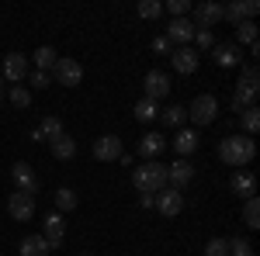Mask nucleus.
Segmentation results:
<instances>
[{
	"label": "nucleus",
	"instance_id": "8",
	"mask_svg": "<svg viewBox=\"0 0 260 256\" xmlns=\"http://www.w3.org/2000/svg\"><path fill=\"white\" fill-rule=\"evenodd\" d=\"M191 180H194V163H191V159H177V163H170V166H167V187L184 191Z\"/></svg>",
	"mask_w": 260,
	"mask_h": 256
},
{
	"label": "nucleus",
	"instance_id": "15",
	"mask_svg": "<svg viewBox=\"0 0 260 256\" xmlns=\"http://www.w3.org/2000/svg\"><path fill=\"white\" fill-rule=\"evenodd\" d=\"M167 42L170 45H191L194 42V24L187 18H174L167 24Z\"/></svg>",
	"mask_w": 260,
	"mask_h": 256
},
{
	"label": "nucleus",
	"instance_id": "1",
	"mask_svg": "<svg viewBox=\"0 0 260 256\" xmlns=\"http://www.w3.org/2000/svg\"><path fill=\"white\" fill-rule=\"evenodd\" d=\"M253 156H257V145H253L250 135H225L219 142V159L225 163V166L243 170L246 163H253Z\"/></svg>",
	"mask_w": 260,
	"mask_h": 256
},
{
	"label": "nucleus",
	"instance_id": "26",
	"mask_svg": "<svg viewBox=\"0 0 260 256\" xmlns=\"http://www.w3.org/2000/svg\"><path fill=\"white\" fill-rule=\"evenodd\" d=\"M56 59H59V56H56V49H52V45H42V49H35V66H39L42 73H49V69L56 66Z\"/></svg>",
	"mask_w": 260,
	"mask_h": 256
},
{
	"label": "nucleus",
	"instance_id": "23",
	"mask_svg": "<svg viewBox=\"0 0 260 256\" xmlns=\"http://www.w3.org/2000/svg\"><path fill=\"white\" fill-rule=\"evenodd\" d=\"M49 145H52V156L56 159H73L77 156V138L73 135H59V138H52Z\"/></svg>",
	"mask_w": 260,
	"mask_h": 256
},
{
	"label": "nucleus",
	"instance_id": "38",
	"mask_svg": "<svg viewBox=\"0 0 260 256\" xmlns=\"http://www.w3.org/2000/svg\"><path fill=\"white\" fill-rule=\"evenodd\" d=\"M194 45L198 49H215V35L212 31H194Z\"/></svg>",
	"mask_w": 260,
	"mask_h": 256
},
{
	"label": "nucleus",
	"instance_id": "19",
	"mask_svg": "<svg viewBox=\"0 0 260 256\" xmlns=\"http://www.w3.org/2000/svg\"><path fill=\"white\" fill-rule=\"evenodd\" d=\"M163 149H167V138H163L160 132H146V135L139 138V156L142 159H160Z\"/></svg>",
	"mask_w": 260,
	"mask_h": 256
},
{
	"label": "nucleus",
	"instance_id": "29",
	"mask_svg": "<svg viewBox=\"0 0 260 256\" xmlns=\"http://www.w3.org/2000/svg\"><path fill=\"white\" fill-rule=\"evenodd\" d=\"M163 125H170V128H180L184 125V118H187V111L180 107V104H174V107H167V111H160Z\"/></svg>",
	"mask_w": 260,
	"mask_h": 256
},
{
	"label": "nucleus",
	"instance_id": "18",
	"mask_svg": "<svg viewBox=\"0 0 260 256\" xmlns=\"http://www.w3.org/2000/svg\"><path fill=\"white\" fill-rule=\"evenodd\" d=\"M229 187H233V194H240V197H257V177L250 170H236L233 180H229Z\"/></svg>",
	"mask_w": 260,
	"mask_h": 256
},
{
	"label": "nucleus",
	"instance_id": "4",
	"mask_svg": "<svg viewBox=\"0 0 260 256\" xmlns=\"http://www.w3.org/2000/svg\"><path fill=\"white\" fill-rule=\"evenodd\" d=\"M187 118L194 121L198 128L212 125V121L219 118V100H215V94H198V97L191 100V107H187Z\"/></svg>",
	"mask_w": 260,
	"mask_h": 256
},
{
	"label": "nucleus",
	"instance_id": "16",
	"mask_svg": "<svg viewBox=\"0 0 260 256\" xmlns=\"http://www.w3.org/2000/svg\"><path fill=\"white\" fill-rule=\"evenodd\" d=\"M42 239L49 242V249H59L62 239H66V222H62L59 211H52V215L45 218V232H42Z\"/></svg>",
	"mask_w": 260,
	"mask_h": 256
},
{
	"label": "nucleus",
	"instance_id": "24",
	"mask_svg": "<svg viewBox=\"0 0 260 256\" xmlns=\"http://www.w3.org/2000/svg\"><path fill=\"white\" fill-rule=\"evenodd\" d=\"M39 135L42 138H59V135H66V128H62V118H56V115H49V118H42V125H39Z\"/></svg>",
	"mask_w": 260,
	"mask_h": 256
},
{
	"label": "nucleus",
	"instance_id": "32",
	"mask_svg": "<svg viewBox=\"0 0 260 256\" xmlns=\"http://www.w3.org/2000/svg\"><path fill=\"white\" fill-rule=\"evenodd\" d=\"M160 14H163L160 0H142V4H139V18L142 21H160Z\"/></svg>",
	"mask_w": 260,
	"mask_h": 256
},
{
	"label": "nucleus",
	"instance_id": "13",
	"mask_svg": "<svg viewBox=\"0 0 260 256\" xmlns=\"http://www.w3.org/2000/svg\"><path fill=\"white\" fill-rule=\"evenodd\" d=\"M0 77L11 80V83L18 87L21 80L28 77V56H24V52H11V56H4V69H0Z\"/></svg>",
	"mask_w": 260,
	"mask_h": 256
},
{
	"label": "nucleus",
	"instance_id": "44",
	"mask_svg": "<svg viewBox=\"0 0 260 256\" xmlns=\"http://www.w3.org/2000/svg\"><path fill=\"white\" fill-rule=\"evenodd\" d=\"M0 256H4V253H0Z\"/></svg>",
	"mask_w": 260,
	"mask_h": 256
},
{
	"label": "nucleus",
	"instance_id": "41",
	"mask_svg": "<svg viewBox=\"0 0 260 256\" xmlns=\"http://www.w3.org/2000/svg\"><path fill=\"white\" fill-rule=\"evenodd\" d=\"M139 204L142 208H153V194H139Z\"/></svg>",
	"mask_w": 260,
	"mask_h": 256
},
{
	"label": "nucleus",
	"instance_id": "22",
	"mask_svg": "<svg viewBox=\"0 0 260 256\" xmlns=\"http://www.w3.org/2000/svg\"><path fill=\"white\" fill-rule=\"evenodd\" d=\"M18 253L21 256H49L52 249H49V242H45L42 236H24L21 246H18Z\"/></svg>",
	"mask_w": 260,
	"mask_h": 256
},
{
	"label": "nucleus",
	"instance_id": "12",
	"mask_svg": "<svg viewBox=\"0 0 260 256\" xmlns=\"http://www.w3.org/2000/svg\"><path fill=\"white\" fill-rule=\"evenodd\" d=\"M94 159H101V163H118V156L125 153L121 149V138L118 135H101V138H94Z\"/></svg>",
	"mask_w": 260,
	"mask_h": 256
},
{
	"label": "nucleus",
	"instance_id": "33",
	"mask_svg": "<svg viewBox=\"0 0 260 256\" xmlns=\"http://www.w3.org/2000/svg\"><path fill=\"white\" fill-rule=\"evenodd\" d=\"M7 100H11L14 107H28V104H31V94L18 83V87H11V90H7Z\"/></svg>",
	"mask_w": 260,
	"mask_h": 256
},
{
	"label": "nucleus",
	"instance_id": "35",
	"mask_svg": "<svg viewBox=\"0 0 260 256\" xmlns=\"http://www.w3.org/2000/svg\"><path fill=\"white\" fill-rule=\"evenodd\" d=\"M205 256H229V239H208Z\"/></svg>",
	"mask_w": 260,
	"mask_h": 256
},
{
	"label": "nucleus",
	"instance_id": "20",
	"mask_svg": "<svg viewBox=\"0 0 260 256\" xmlns=\"http://www.w3.org/2000/svg\"><path fill=\"white\" fill-rule=\"evenodd\" d=\"M212 52H215V56H212V59L219 62L222 69H233V66H240V45H233V42H222V45H215V49H212Z\"/></svg>",
	"mask_w": 260,
	"mask_h": 256
},
{
	"label": "nucleus",
	"instance_id": "39",
	"mask_svg": "<svg viewBox=\"0 0 260 256\" xmlns=\"http://www.w3.org/2000/svg\"><path fill=\"white\" fill-rule=\"evenodd\" d=\"M170 49H174V45L167 42V35H156V39H153V52H156V56H170Z\"/></svg>",
	"mask_w": 260,
	"mask_h": 256
},
{
	"label": "nucleus",
	"instance_id": "36",
	"mask_svg": "<svg viewBox=\"0 0 260 256\" xmlns=\"http://www.w3.org/2000/svg\"><path fill=\"white\" fill-rule=\"evenodd\" d=\"M191 7H194L191 0H170V4H167V11H170L174 18H187V14H191Z\"/></svg>",
	"mask_w": 260,
	"mask_h": 256
},
{
	"label": "nucleus",
	"instance_id": "40",
	"mask_svg": "<svg viewBox=\"0 0 260 256\" xmlns=\"http://www.w3.org/2000/svg\"><path fill=\"white\" fill-rule=\"evenodd\" d=\"M240 83H257V66H253V62H250V66H243Z\"/></svg>",
	"mask_w": 260,
	"mask_h": 256
},
{
	"label": "nucleus",
	"instance_id": "43",
	"mask_svg": "<svg viewBox=\"0 0 260 256\" xmlns=\"http://www.w3.org/2000/svg\"><path fill=\"white\" fill-rule=\"evenodd\" d=\"M80 256H94V253H80Z\"/></svg>",
	"mask_w": 260,
	"mask_h": 256
},
{
	"label": "nucleus",
	"instance_id": "3",
	"mask_svg": "<svg viewBox=\"0 0 260 256\" xmlns=\"http://www.w3.org/2000/svg\"><path fill=\"white\" fill-rule=\"evenodd\" d=\"M187 21L194 24V31H212V28L222 21V4H215V0H201V4L191 7V18Z\"/></svg>",
	"mask_w": 260,
	"mask_h": 256
},
{
	"label": "nucleus",
	"instance_id": "10",
	"mask_svg": "<svg viewBox=\"0 0 260 256\" xmlns=\"http://www.w3.org/2000/svg\"><path fill=\"white\" fill-rule=\"evenodd\" d=\"M170 62H174L177 73L191 77V73L198 69V49H194V45H177V49H170Z\"/></svg>",
	"mask_w": 260,
	"mask_h": 256
},
{
	"label": "nucleus",
	"instance_id": "5",
	"mask_svg": "<svg viewBox=\"0 0 260 256\" xmlns=\"http://www.w3.org/2000/svg\"><path fill=\"white\" fill-rule=\"evenodd\" d=\"M52 77H56V83H62V87H80L83 66L77 59H70V56H59L56 66H52Z\"/></svg>",
	"mask_w": 260,
	"mask_h": 256
},
{
	"label": "nucleus",
	"instance_id": "34",
	"mask_svg": "<svg viewBox=\"0 0 260 256\" xmlns=\"http://www.w3.org/2000/svg\"><path fill=\"white\" fill-rule=\"evenodd\" d=\"M229 256H253V246H250V239H229Z\"/></svg>",
	"mask_w": 260,
	"mask_h": 256
},
{
	"label": "nucleus",
	"instance_id": "14",
	"mask_svg": "<svg viewBox=\"0 0 260 256\" xmlns=\"http://www.w3.org/2000/svg\"><path fill=\"white\" fill-rule=\"evenodd\" d=\"M142 87H146V100H163L170 94V77L160 73V69H149L146 80H142Z\"/></svg>",
	"mask_w": 260,
	"mask_h": 256
},
{
	"label": "nucleus",
	"instance_id": "37",
	"mask_svg": "<svg viewBox=\"0 0 260 256\" xmlns=\"http://www.w3.org/2000/svg\"><path fill=\"white\" fill-rule=\"evenodd\" d=\"M28 83H31L35 90H45V87L52 83V77H49V73H42V69H35V73H28Z\"/></svg>",
	"mask_w": 260,
	"mask_h": 256
},
{
	"label": "nucleus",
	"instance_id": "42",
	"mask_svg": "<svg viewBox=\"0 0 260 256\" xmlns=\"http://www.w3.org/2000/svg\"><path fill=\"white\" fill-rule=\"evenodd\" d=\"M0 100H4V77H0Z\"/></svg>",
	"mask_w": 260,
	"mask_h": 256
},
{
	"label": "nucleus",
	"instance_id": "2",
	"mask_svg": "<svg viewBox=\"0 0 260 256\" xmlns=\"http://www.w3.org/2000/svg\"><path fill=\"white\" fill-rule=\"evenodd\" d=\"M132 184H136L139 194H160L163 187H167V163H160V159H146L142 166H136Z\"/></svg>",
	"mask_w": 260,
	"mask_h": 256
},
{
	"label": "nucleus",
	"instance_id": "7",
	"mask_svg": "<svg viewBox=\"0 0 260 256\" xmlns=\"http://www.w3.org/2000/svg\"><path fill=\"white\" fill-rule=\"evenodd\" d=\"M257 11H260L257 0H233V4H225V7H222V18L233 21V24H243V21H253V18H257Z\"/></svg>",
	"mask_w": 260,
	"mask_h": 256
},
{
	"label": "nucleus",
	"instance_id": "25",
	"mask_svg": "<svg viewBox=\"0 0 260 256\" xmlns=\"http://www.w3.org/2000/svg\"><path fill=\"white\" fill-rule=\"evenodd\" d=\"M233 45H257V24H253V21L236 24V42H233Z\"/></svg>",
	"mask_w": 260,
	"mask_h": 256
},
{
	"label": "nucleus",
	"instance_id": "17",
	"mask_svg": "<svg viewBox=\"0 0 260 256\" xmlns=\"http://www.w3.org/2000/svg\"><path fill=\"white\" fill-rule=\"evenodd\" d=\"M257 97H260V83H240L236 94H233V111L240 115L246 107H257Z\"/></svg>",
	"mask_w": 260,
	"mask_h": 256
},
{
	"label": "nucleus",
	"instance_id": "31",
	"mask_svg": "<svg viewBox=\"0 0 260 256\" xmlns=\"http://www.w3.org/2000/svg\"><path fill=\"white\" fill-rule=\"evenodd\" d=\"M240 115H243V132L253 138V135H257V128H260V111H257V107H246V111H240Z\"/></svg>",
	"mask_w": 260,
	"mask_h": 256
},
{
	"label": "nucleus",
	"instance_id": "28",
	"mask_svg": "<svg viewBox=\"0 0 260 256\" xmlns=\"http://www.w3.org/2000/svg\"><path fill=\"white\" fill-rule=\"evenodd\" d=\"M73 208H77V194H73L70 187H59V191H56V211L66 215V211H73Z\"/></svg>",
	"mask_w": 260,
	"mask_h": 256
},
{
	"label": "nucleus",
	"instance_id": "11",
	"mask_svg": "<svg viewBox=\"0 0 260 256\" xmlns=\"http://www.w3.org/2000/svg\"><path fill=\"white\" fill-rule=\"evenodd\" d=\"M11 177H14V187H18L21 194H39V173L28 166V163H14L11 166Z\"/></svg>",
	"mask_w": 260,
	"mask_h": 256
},
{
	"label": "nucleus",
	"instance_id": "9",
	"mask_svg": "<svg viewBox=\"0 0 260 256\" xmlns=\"http://www.w3.org/2000/svg\"><path fill=\"white\" fill-rule=\"evenodd\" d=\"M7 215L14 218V222H31V215H35V197L14 191V194L7 197Z\"/></svg>",
	"mask_w": 260,
	"mask_h": 256
},
{
	"label": "nucleus",
	"instance_id": "30",
	"mask_svg": "<svg viewBox=\"0 0 260 256\" xmlns=\"http://www.w3.org/2000/svg\"><path fill=\"white\" fill-rule=\"evenodd\" d=\"M156 115H160L156 100H146V97H142L139 104H136V118H139V121H156Z\"/></svg>",
	"mask_w": 260,
	"mask_h": 256
},
{
	"label": "nucleus",
	"instance_id": "21",
	"mask_svg": "<svg viewBox=\"0 0 260 256\" xmlns=\"http://www.w3.org/2000/svg\"><path fill=\"white\" fill-rule=\"evenodd\" d=\"M194 149H198V132H194V128H180L177 135H174V153H177L180 159H187Z\"/></svg>",
	"mask_w": 260,
	"mask_h": 256
},
{
	"label": "nucleus",
	"instance_id": "6",
	"mask_svg": "<svg viewBox=\"0 0 260 256\" xmlns=\"http://www.w3.org/2000/svg\"><path fill=\"white\" fill-rule=\"evenodd\" d=\"M153 208H156V211H160L163 218H174V215H180V208H184V191L163 187L160 194L153 197Z\"/></svg>",
	"mask_w": 260,
	"mask_h": 256
},
{
	"label": "nucleus",
	"instance_id": "27",
	"mask_svg": "<svg viewBox=\"0 0 260 256\" xmlns=\"http://www.w3.org/2000/svg\"><path fill=\"white\" fill-rule=\"evenodd\" d=\"M243 222H246L250 229H260V201L257 197H246V204H243Z\"/></svg>",
	"mask_w": 260,
	"mask_h": 256
}]
</instances>
